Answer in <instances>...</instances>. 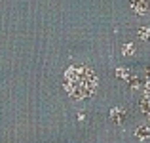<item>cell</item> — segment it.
<instances>
[{
    "instance_id": "1",
    "label": "cell",
    "mask_w": 150,
    "mask_h": 143,
    "mask_svg": "<svg viewBox=\"0 0 150 143\" xmlns=\"http://www.w3.org/2000/svg\"><path fill=\"white\" fill-rule=\"evenodd\" d=\"M65 88L72 99L91 97L97 90V77L91 67L72 65L65 73Z\"/></svg>"
},
{
    "instance_id": "4",
    "label": "cell",
    "mask_w": 150,
    "mask_h": 143,
    "mask_svg": "<svg viewBox=\"0 0 150 143\" xmlns=\"http://www.w3.org/2000/svg\"><path fill=\"white\" fill-rule=\"evenodd\" d=\"M139 34H141V38L148 40V38H150V29H146V27H141V29H139Z\"/></svg>"
},
{
    "instance_id": "3",
    "label": "cell",
    "mask_w": 150,
    "mask_h": 143,
    "mask_svg": "<svg viewBox=\"0 0 150 143\" xmlns=\"http://www.w3.org/2000/svg\"><path fill=\"white\" fill-rule=\"evenodd\" d=\"M141 107H143V111H144V114H148L150 117V90L146 94H144V97H143V101H141Z\"/></svg>"
},
{
    "instance_id": "5",
    "label": "cell",
    "mask_w": 150,
    "mask_h": 143,
    "mask_svg": "<svg viewBox=\"0 0 150 143\" xmlns=\"http://www.w3.org/2000/svg\"><path fill=\"white\" fill-rule=\"evenodd\" d=\"M124 54H125V55L133 54V46H131V44H127V46H125V50H124Z\"/></svg>"
},
{
    "instance_id": "2",
    "label": "cell",
    "mask_w": 150,
    "mask_h": 143,
    "mask_svg": "<svg viewBox=\"0 0 150 143\" xmlns=\"http://www.w3.org/2000/svg\"><path fill=\"white\" fill-rule=\"evenodd\" d=\"M150 0H133V8H135L139 14H146L150 10Z\"/></svg>"
}]
</instances>
